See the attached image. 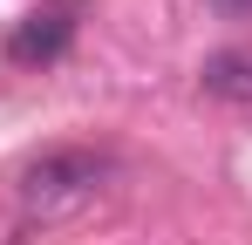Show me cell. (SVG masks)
<instances>
[{"label":"cell","mask_w":252,"mask_h":245,"mask_svg":"<svg viewBox=\"0 0 252 245\" xmlns=\"http://www.w3.org/2000/svg\"><path fill=\"white\" fill-rule=\"evenodd\" d=\"M102 184H109V157H95V150H41L21 170L14 191H21L28 218H68V211L95 204Z\"/></svg>","instance_id":"6da1fadb"},{"label":"cell","mask_w":252,"mask_h":245,"mask_svg":"<svg viewBox=\"0 0 252 245\" xmlns=\"http://www.w3.org/2000/svg\"><path fill=\"white\" fill-rule=\"evenodd\" d=\"M75 28H82V0H41V7H28L14 21L7 61L14 68H48V61H62L75 48Z\"/></svg>","instance_id":"7a4b0ae2"},{"label":"cell","mask_w":252,"mask_h":245,"mask_svg":"<svg viewBox=\"0 0 252 245\" xmlns=\"http://www.w3.org/2000/svg\"><path fill=\"white\" fill-rule=\"evenodd\" d=\"M198 82H205V95H218V102H252V48H218V55H205Z\"/></svg>","instance_id":"3957f363"},{"label":"cell","mask_w":252,"mask_h":245,"mask_svg":"<svg viewBox=\"0 0 252 245\" xmlns=\"http://www.w3.org/2000/svg\"><path fill=\"white\" fill-rule=\"evenodd\" d=\"M211 14H225V21H252V0H211Z\"/></svg>","instance_id":"277c9868"}]
</instances>
